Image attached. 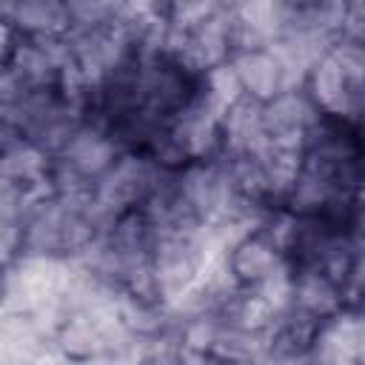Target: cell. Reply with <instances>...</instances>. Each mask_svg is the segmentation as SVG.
Returning <instances> with one entry per match:
<instances>
[{
    "label": "cell",
    "mask_w": 365,
    "mask_h": 365,
    "mask_svg": "<svg viewBox=\"0 0 365 365\" xmlns=\"http://www.w3.org/2000/svg\"><path fill=\"white\" fill-rule=\"evenodd\" d=\"M325 117V111L317 106L311 91L302 88H288L279 91L277 97L262 103V128L265 137L274 145L282 148H299L305 151L308 134L317 128V123Z\"/></svg>",
    "instance_id": "obj_1"
},
{
    "label": "cell",
    "mask_w": 365,
    "mask_h": 365,
    "mask_svg": "<svg viewBox=\"0 0 365 365\" xmlns=\"http://www.w3.org/2000/svg\"><path fill=\"white\" fill-rule=\"evenodd\" d=\"M220 131H222V151L228 154L262 151L271 143L262 128V100L251 94H242L240 100H234L220 117Z\"/></svg>",
    "instance_id": "obj_2"
},
{
    "label": "cell",
    "mask_w": 365,
    "mask_h": 365,
    "mask_svg": "<svg viewBox=\"0 0 365 365\" xmlns=\"http://www.w3.org/2000/svg\"><path fill=\"white\" fill-rule=\"evenodd\" d=\"M291 305L302 311L305 317L325 322L339 308H345V288L319 268L294 265V302Z\"/></svg>",
    "instance_id": "obj_3"
},
{
    "label": "cell",
    "mask_w": 365,
    "mask_h": 365,
    "mask_svg": "<svg viewBox=\"0 0 365 365\" xmlns=\"http://www.w3.org/2000/svg\"><path fill=\"white\" fill-rule=\"evenodd\" d=\"M228 262H231V271L237 274L240 285L251 288V285H259L262 279L274 277L279 268H285L291 262V257L285 251H279L271 240H265L262 234H248L228 251Z\"/></svg>",
    "instance_id": "obj_4"
},
{
    "label": "cell",
    "mask_w": 365,
    "mask_h": 365,
    "mask_svg": "<svg viewBox=\"0 0 365 365\" xmlns=\"http://www.w3.org/2000/svg\"><path fill=\"white\" fill-rule=\"evenodd\" d=\"M240 83L245 88V94L257 97V100H271L279 91H288V80H285V68L282 63L271 54V48H257V51H242L237 57H231Z\"/></svg>",
    "instance_id": "obj_5"
},
{
    "label": "cell",
    "mask_w": 365,
    "mask_h": 365,
    "mask_svg": "<svg viewBox=\"0 0 365 365\" xmlns=\"http://www.w3.org/2000/svg\"><path fill=\"white\" fill-rule=\"evenodd\" d=\"M200 88H202L222 111H225L234 100H240V97L245 94V88H242V83H240V74H237V68H234L231 60L217 63L214 68H208V71L200 77Z\"/></svg>",
    "instance_id": "obj_6"
},
{
    "label": "cell",
    "mask_w": 365,
    "mask_h": 365,
    "mask_svg": "<svg viewBox=\"0 0 365 365\" xmlns=\"http://www.w3.org/2000/svg\"><path fill=\"white\" fill-rule=\"evenodd\" d=\"M288 11H291V6L285 0H242L237 9V17L274 40L277 31L282 29Z\"/></svg>",
    "instance_id": "obj_7"
},
{
    "label": "cell",
    "mask_w": 365,
    "mask_h": 365,
    "mask_svg": "<svg viewBox=\"0 0 365 365\" xmlns=\"http://www.w3.org/2000/svg\"><path fill=\"white\" fill-rule=\"evenodd\" d=\"M342 34L365 43V0H348L345 20H342Z\"/></svg>",
    "instance_id": "obj_8"
},
{
    "label": "cell",
    "mask_w": 365,
    "mask_h": 365,
    "mask_svg": "<svg viewBox=\"0 0 365 365\" xmlns=\"http://www.w3.org/2000/svg\"><path fill=\"white\" fill-rule=\"evenodd\" d=\"M242 0H200V11L205 14H237Z\"/></svg>",
    "instance_id": "obj_9"
}]
</instances>
